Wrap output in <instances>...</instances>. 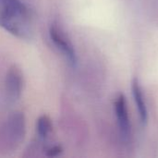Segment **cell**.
<instances>
[{
    "mask_svg": "<svg viewBox=\"0 0 158 158\" xmlns=\"http://www.w3.org/2000/svg\"><path fill=\"white\" fill-rule=\"evenodd\" d=\"M0 27L19 39H31L33 34L31 11L21 0H0Z\"/></svg>",
    "mask_w": 158,
    "mask_h": 158,
    "instance_id": "cell-1",
    "label": "cell"
},
{
    "mask_svg": "<svg viewBox=\"0 0 158 158\" xmlns=\"http://www.w3.org/2000/svg\"><path fill=\"white\" fill-rule=\"evenodd\" d=\"M49 35L54 45L66 56L70 64L74 65L76 63V53L70 40L67 37L63 30L53 23L49 29Z\"/></svg>",
    "mask_w": 158,
    "mask_h": 158,
    "instance_id": "cell-2",
    "label": "cell"
},
{
    "mask_svg": "<svg viewBox=\"0 0 158 158\" xmlns=\"http://www.w3.org/2000/svg\"><path fill=\"white\" fill-rule=\"evenodd\" d=\"M23 88V78L20 70L17 67L9 69L6 78V92L7 97L11 101L18 100L22 92Z\"/></svg>",
    "mask_w": 158,
    "mask_h": 158,
    "instance_id": "cell-3",
    "label": "cell"
},
{
    "mask_svg": "<svg viewBox=\"0 0 158 158\" xmlns=\"http://www.w3.org/2000/svg\"><path fill=\"white\" fill-rule=\"evenodd\" d=\"M115 111H116L120 132L124 138L128 139L131 135V121H130L129 113H128L127 102L123 94H119L118 98L116 99Z\"/></svg>",
    "mask_w": 158,
    "mask_h": 158,
    "instance_id": "cell-4",
    "label": "cell"
},
{
    "mask_svg": "<svg viewBox=\"0 0 158 158\" xmlns=\"http://www.w3.org/2000/svg\"><path fill=\"white\" fill-rule=\"evenodd\" d=\"M25 134V118L22 113H13L6 123V135L13 143H19Z\"/></svg>",
    "mask_w": 158,
    "mask_h": 158,
    "instance_id": "cell-5",
    "label": "cell"
},
{
    "mask_svg": "<svg viewBox=\"0 0 158 158\" xmlns=\"http://www.w3.org/2000/svg\"><path fill=\"white\" fill-rule=\"evenodd\" d=\"M131 89H132V94L134 97V101L139 112V116L141 118V121L143 124H146L148 120V112H147V106L146 103L144 100V96L143 94V90L140 86V83L137 79H134L131 83Z\"/></svg>",
    "mask_w": 158,
    "mask_h": 158,
    "instance_id": "cell-6",
    "label": "cell"
},
{
    "mask_svg": "<svg viewBox=\"0 0 158 158\" xmlns=\"http://www.w3.org/2000/svg\"><path fill=\"white\" fill-rule=\"evenodd\" d=\"M36 129H37L38 136L41 139L45 140L52 131V122L50 118L47 116L40 117L36 123Z\"/></svg>",
    "mask_w": 158,
    "mask_h": 158,
    "instance_id": "cell-7",
    "label": "cell"
},
{
    "mask_svg": "<svg viewBox=\"0 0 158 158\" xmlns=\"http://www.w3.org/2000/svg\"><path fill=\"white\" fill-rule=\"evenodd\" d=\"M61 152H62V149H61L59 146H55V147L51 148V149L48 151L47 156H55L59 155Z\"/></svg>",
    "mask_w": 158,
    "mask_h": 158,
    "instance_id": "cell-8",
    "label": "cell"
}]
</instances>
